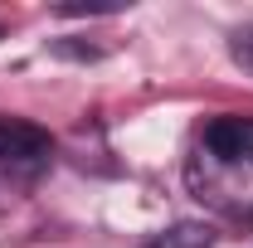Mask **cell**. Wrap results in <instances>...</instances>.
Here are the masks:
<instances>
[{
  "mask_svg": "<svg viewBox=\"0 0 253 248\" xmlns=\"http://www.w3.org/2000/svg\"><path fill=\"white\" fill-rule=\"evenodd\" d=\"M205 146L219 161H253V117H219L205 131Z\"/></svg>",
  "mask_w": 253,
  "mask_h": 248,
  "instance_id": "obj_2",
  "label": "cell"
},
{
  "mask_svg": "<svg viewBox=\"0 0 253 248\" xmlns=\"http://www.w3.org/2000/svg\"><path fill=\"white\" fill-rule=\"evenodd\" d=\"M229 54H234V63L253 78V25H244V30L229 34Z\"/></svg>",
  "mask_w": 253,
  "mask_h": 248,
  "instance_id": "obj_4",
  "label": "cell"
},
{
  "mask_svg": "<svg viewBox=\"0 0 253 248\" xmlns=\"http://www.w3.org/2000/svg\"><path fill=\"white\" fill-rule=\"evenodd\" d=\"M141 248H214V234L205 224H170V229L151 234Z\"/></svg>",
  "mask_w": 253,
  "mask_h": 248,
  "instance_id": "obj_3",
  "label": "cell"
},
{
  "mask_svg": "<svg viewBox=\"0 0 253 248\" xmlns=\"http://www.w3.org/2000/svg\"><path fill=\"white\" fill-rule=\"evenodd\" d=\"M49 156H54V136L44 126L20 122V117H0V165H10V170H39Z\"/></svg>",
  "mask_w": 253,
  "mask_h": 248,
  "instance_id": "obj_1",
  "label": "cell"
}]
</instances>
